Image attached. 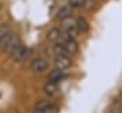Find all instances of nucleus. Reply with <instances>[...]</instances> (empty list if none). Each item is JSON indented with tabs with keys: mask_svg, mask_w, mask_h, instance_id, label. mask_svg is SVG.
I'll return each instance as SVG.
<instances>
[{
	"mask_svg": "<svg viewBox=\"0 0 122 113\" xmlns=\"http://www.w3.org/2000/svg\"><path fill=\"white\" fill-rule=\"evenodd\" d=\"M54 66H56L57 70H61V71L65 73L72 66V59L66 54H57L54 56Z\"/></svg>",
	"mask_w": 122,
	"mask_h": 113,
	"instance_id": "6",
	"label": "nucleus"
},
{
	"mask_svg": "<svg viewBox=\"0 0 122 113\" xmlns=\"http://www.w3.org/2000/svg\"><path fill=\"white\" fill-rule=\"evenodd\" d=\"M0 9H1V4H0Z\"/></svg>",
	"mask_w": 122,
	"mask_h": 113,
	"instance_id": "16",
	"label": "nucleus"
},
{
	"mask_svg": "<svg viewBox=\"0 0 122 113\" xmlns=\"http://www.w3.org/2000/svg\"><path fill=\"white\" fill-rule=\"evenodd\" d=\"M49 81L50 82H53V83H61L64 79L66 78V74L64 73V71H61V70H57V69H54L53 71H50L49 73Z\"/></svg>",
	"mask_w": 122,
	"mask_h": 113,
	"instance_id": "9",
	"label": "nucleus"
},
{
	"mask_svg": "<svg viewBox=\"0 0 122 113\" xmlns=\"http://www.w3.org/2000/svg\"><path fill=\"white\" fill-rule=\"evenodd\" d=\"M29 69H30L34 74H42L49 69V63H48L46 59H44V58H35V59H33V61L30 62Z\"/></svg>",
	"mask_w": 122,
	"mask_h": 113,
	"instance_id": "7",
	"label": "nucleus"
},
{
	"mask_svg": "<svg viewBox=\"0 0 122 113\" xmlns=\"http://www.w3.org/2000/svg\"><path fill=\"white\" fill-rule=\"evenodd\" d=\"M57 43L60 44L61 48H62L68 55H73V54H76V52L79 51L77 39L71 38V36L65 35L64 32H62V38H61V40H60V42H57Z\"/></svg>",
	"mask_w": 122,
	"mask_h": 113,
	"instance_id": "2",
	"label": "nucleus"
},
{
	"mask_svg": "<svg viewBox=\"0 0 122 113\" xmlns=\"http://www.w3.org/2000/svg\"><path fill=\"white\" fill-rule=\"evenodd\" d=\"M61 38H62V30L60 28H52V30L49 31L48 34V39L53 43H57V42H60Z\"/></svg>",
	"mask_w": 122,
	"mask_h": 113,
	"instance_id": "10",
	"label": "nucleus"
},
{
	"mask_svg": "<svg viewBox=\"0 0 122 113\" xmlns=\"http://www.w3.org/2000/svg\"><path fill=\"white\" fill-rule=\"evenodd\" d=\"M84 4H86V0H69L68 1V5H71L73 9L81 8Z\"/></svg>",
	"mask_w": 122,
	"mask_h": 113,
	"instance_id": "13",
	"label": "nucleus"
},
{
	"mask_svg": "<svg viewBox=\"0 0 122 113\" xmlns=\"http://www.w3.org/2000/svg\"><path fill=\"white\" fill-rule=\"evenodd\" d=\"M115 112H117V113H122V102L117 105V108H115Z\"/></svg>",
	"mask_w": 122,
	"mask_h": 113,
	"instance_id": "15",
	"label": "nucleus"
},
{
	"mask_svg": "<svg viewBox=\"0 0 122 113\" xmlns=\"http://www.w3.org/2000/svg\"><path fill=\"white\" fill-rule=\"evenodd\" d=\"M58 112H60V108L54 102L48 100L38 101L34 106V113H58Z\"/></svg>",
	"mask_w": 122,
	"mask_h": 113,
	"instance_id": "4",
	"label": "nucleus"
},
{
	"mask_svg": "<svg viewBox=\"0 0 122 113\" xmlns=\"http://www.w3.org/2000/svg\"><path fill=\"white\" fill-rule=\"evenodd\" d=\"M44 91L49 98H53V97L58 96L60 89H58V85H57V83H53V82H50V81H48L44 86Z\"/></svg>",
	"mask_w": 122,
	"mask_h": 113,
	"instance_id": "8",
	"label": "nucleus"
},
{
	"mask_svg": "<svg viewBox=\"0 0 122 113\" xmlns=\"http://www.w3.org/2000/svg\"><path fill=\"white\" fill-rule=\"evenodd\" d=\"M31 54V48H29L27 46H25V44H19L15 50H14L10 55H11V58H12L15 62H25L30 56Z\"/></svg>",
	"mask_w": 122,
	"mask_h": 113,
	"instance_id": "5",
	"label": "nucleus"
},
{
	"mask_svg": "<svg viewBox=\"0 0 122 113\" xmlns=\"http://www.w3.org/2000/svg\"><path fill=\"white\" fill-rule=\"evenodd\" d=\"M10 31H11V28L8 27V24H5V23H4V24H0V39H1V38H4Z\"/></svg>",
	"mask_w": 122,
	"mask_h": 113,
	"instance_id": "14",
	"label": "nucleus"
},
{
	"mask_svg": "<svg viewBox=\"0 0 122 113\" xmlns=\"http://www.w3.org/2000/svg\"><path fill=\"white\" fill-rule=\"evenodd\" d=\"M62 32L73 39H77L79 35H80V31H79L77 26H76V20L72 19V17H66L62 20Z\"/></svg>",
	"mask_w": 122,
	"mask_h": 113,
	"instance_id": "3",
	"label": "nucleus"
},
{
	"mask_svg": "<svg viewBox=\"0 0 122 113\" xmlns=\"http://www.w3.org/2000/svg\"><path fill=\"white\" fill-rule=\"evenodd\" d=\"M76 26H77L80 34H84V32H87L90 30V24H88V22L84 17H77L76 19Z\"/></svg>",
	"mask_w": 122,
	"mask_h": 113,
	"instance_id": "12",
	"label": "nucleus"
},
{
	"mask_svg": "<svg viewBox=\"0 0 122 113\" xmlns=\"http://www.w3.org/2000/svg\"><path fill=\"white\" fill-rule=\"evenodd\" d=\"M72 7L71 5H64V7H61L58 13H57V19H60V20H64L66 17H71V13H72Z\"/></svg>",
	"mask_w": 122,
	"mask_h": 113,
	"instance_id": "11",
	"label": "nucleus"
},
{
	"mask_svg": "<svg viewBox=\"0 0 122 113\" xmlns=\"http://www.w3.org/2000/svg\"><path fill=\"white\" fill-rule=\"evenodd\" d=\"M19 44H22L20 38H19V35H18L16 32H14V31H10L4 38L0 39V48L4 52H8V54H11Z\"/></svg>",
	"mask_w": 122,
	"mask_h": 113,
	"instance_id": "1",
	"label": "nucleus"
}]
</instances>
